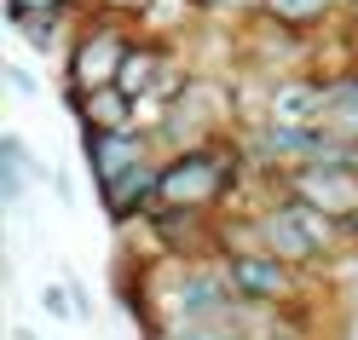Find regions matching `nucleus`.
Listing matches in <instances>:
<instances>
[{"label":"nucleus","instance_id":"nucleus-1","mask_svg":"<svg viewBox=\"0 0 358 340\" xmlns=\"http://www.w3.org/2000/svg\"><path fill=\"white\" fill-rule=\"evenodd\" d=\"M243 145H185V150H173L168 162H162V196H156V208H196V214H208L220 208L231 191H237V179H243Z\"/></svg>","mask_w":358,"mask_h":340},{"label":"nucleus","instance_id":"nucleus-2","mask_svg":"<svg viewBox=\"0 0 358 340\" xmlns=\"http://www.w3.org/2000/svg\"><path fill=\"white\" fill-rule=\"evenodd\" d=\"M127 47H133V40H127V29H122V17H99V24H87V29L76 35V47H70V87H81V93L116 87Z\"/></svg>","mask_w":358,"mask_h":340},{"label":"nucleus","instance_id":"nucleus-3","mask_svg":"<svg viewBox=\"0 0 358 340\" xmlns=\"http://www.w3.org/2000/svg\"><path fill=\"white\" fill-rule=\"evenodd\" d=\"M220 260H226L243 300H255V306H289L295 300V271H301L295 260L272 254V248H231Z\"/></svg>","mask_w":358,"mask_h":340},{"label":"nucleus","instance_id":"nucleus-4","mask_svg":"<svg viewBox=\"0 0 358 340\" xmlns=\"http://www.w3.org/2000/svg\"><path fill=\"white\" fill-rule=\"evenodd\" d=\"M266 116L318 127L329 116V81L324 75H272L266 81Z\"/></svg>","mask_w":358,"mask_h":340},{"label":"nucleus","instance_id":"nucleus-5","mask_svg":"<svg viewBox=\"0 0 358 340\" xmlns=\"http://www.w3.org/2000/svg\"><path fill=\"white\" fill-rule=\"evenodd\" d=\"M104 191V208H110V219L116 225H127V219H150L156 214V196H162V162L156 156H145L139 168H127L122 179H110V185H99Z\"/></svg>","mask_w":358,"mask_h":340},{"label":"nucleus","instance_id":"nucleus-6","mask_svg":"<svg viewBox=\"0 0 358 340\" xmlns=\"http://www.w3.org/2000/svg\"><path fill=\"white\" fill-rule=\"evenodd\" d=\"M150 156V139L133 127H93L87 121V162H93L99 185H110V179H122L127 168H139Z\"/></svg>","mask_w":358,"mask_h":340},{"label":"nucleus","instance_id":"nucleus-7","mask_svg":"<svg viewBox=\"0 0 358 340\" xmlns=\"http://www.w3.org/2000/svg\"><path fill=\"white\" fill-rule=\"evenodd\" d=\"M335 6H347V0H255L260 17H272L278 29H295V35H306L312 24H324Z\"/></svg>","mask_w":358,"mask_h":340},{"label":"nucleus","instance_id":"nucleus-8","mask_svg":"<svg viewBox=\"0 0 358 340\" xmlns=\"http://www.w3.org/2000/svg\"><path fill=\"white\" fill-rule=\"evenodd\" d=\"M0 185H6V202H24V185L29 179L41 173V168H29V150H24V139H17V133H6V139H0Z\"/></svg>","mask_w":358,"mask_h":340},{"label":"nucleus","instance_id":"nucleus-9","mask_svg":"<svg viewBox=\"0 0 358 340\" xmlns=\"http://www.w3.org/2000/svg\"><path fill=\"white\" fill-rule=\"evenodd\" d=\"M6 24L24 29V40H29L35 52H52L58 40H64V12H12Z\"/></svg>","mask_w":358,"mask_h":340},{"label":"nucleus","instance_id":"nucleus-10","mask_svg":"<svg viewBox=\"0 0 358 340\" xmlns=\"http://www.w3.org/2000/svg\"><path fill=\"white\" fill-rule=\"evenodd\" d=\"M70 0H6V17L12 12H64Z\"/></svg>","mask_w":358,"mask_h":340},{"label":"nucleus","instance_id":"nucleus-11","mask_svg":"<svg viewBox=\"0 0 358 340\" xmlns=\"http://www.w3.org/2000/svg\"><path fill=\"white\" fill-rule=\"evenodd\" d=\"M41 306H47L52 317H70L76 306H64V288H41Z\"/></svg>","mask_w":358,"mask_h":340},{"label":"nucleus","instance_id":"nucleus-12","mask_svg":"<svg viewBox=\"0 0 358 340\" xmlns=\"http://www.w3.org/2000/svg\"><path fill=\"white\" fill-rule=\"evenodd\" d=\"M6 81H12V93H35V81H29V70H24V64H12V70H6Z\"/></svg>","mask_w":358,"mask_h":340},{"label":"nucleus","instance_id":"nucleus-13","mask_svg":"<svg viewBox=\"0 0 358 340\" xmlns=\"http://www.w3.org/2000/svg\"><path fill=\"white\" fill-rule=\"evenodd\" d=\"M110 6H122V12H127V6H139V0H110Z\"/></svg>","mask_w":358,"mask_h":340},{"label":"nucleus","instance_id":"nucleus-14","mask_svg":"<svg viewBox=\"0 0 358 340\" xmlns=\"http://www.w3.org/2000/svg\"><path fill=\"white\" fill-rule=\"evenodd\" d=\"M347 12H352V17H358V0H347Z\"/></svg>","mask_w":358,"mask_h":340}]
</instances>
